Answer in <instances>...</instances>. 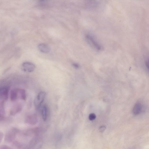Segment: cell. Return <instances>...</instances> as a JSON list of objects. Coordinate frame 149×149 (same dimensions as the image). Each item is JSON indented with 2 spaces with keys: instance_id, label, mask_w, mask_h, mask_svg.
Here are the masks:
<instances>
[{
  "instance_id": "2",
  "label": "cell",
  "mask_w": 149,
  "mask_h": 149,
  "mask_svg": "<svg viewBox=\"0 0 149 149\" xmlns=\"http://www.w3.org/2000/svg\"><path fill=\"white\" fill-rule=\"evenodd\" d=\"M46 93L43 91L39 93L35 97L34 104L35 107L37 108H39L44 102L45 97Z\"/></svg>"
},
{
  "instance_id": "5",
  "label": "cell",
  "mask_w": 149,
  "mask_h": 149,
  "mask_svg": "<svg viewBox=\"0 0 149 149\" xmlns=\"http://www.w3.org/2000/svg\"><path fill=\"white\" fill-rule=\"evenodd\" d=\"M38 118L37 116L35 114H31L27 116L25 121L26 124L30 125H34L38 122Z\"/></svg>"
},
{
  "instance_id": "7",
  "label": "cell",
  "mask_w": 149,
  "mask_h": 149,
  "mask_svg": "<svg viewBox=\"0 0 149 149\" xmlns=\"http://www.w3.org/2000/svg\"><path fill=\"white\" fill-rule=\"evenodd\" d=\"M41 113L43 120L46 121L48 117L49 114V109L47 104H45L42 106Z\"/></svg>"
},
{
  "instance_id": "12",
  "label": "cell",
  "mask_w": 149,
  "mask_h": 149,
  "mask_svg": "<svg viewBox=\"0 0 149 149\" xmlns=\"http://www.w3.org/2000/svg\"><path fill=\"white\" fill-rule=\"evenodd\" d=\"M10 99L12 101L16 100L18 97L17 89L12 90L10 93Z\"/></svg>"
},
{
  "instance_id": "8",
  "label": "cell",
  "mask_w": 149,
  "mask_h": 149,
  "mask_svg": "<svg viewBox=\"0 0 149 149\" xmlns=\"http://www.w3.org/2000/svg\"><path fill=\"white\" fill-rule=\"evenodd\" d=\"M142 109V105L140 102L135 104L133 108V113L135 115H138L140 113Z\"/></svg>"
},
{
  "instance_id": "15",
  "label": "cell",
  "mask_w": 149,
  "mask_h": 149,
  "mask_svg": "<svg viewBox=\"0 0 149 149\" xmlns=\"http://www.w3.org/2000/svg\"><path fill=\"white\" fill-rule=\"evenodd\" d=\"M106 128V127L104 126H102L100 127L99 130L100 132H102L105 130Z\"/></svg>"
},
{
  "instance_id": "9",
  "label": "cell",
  "mask_w": 149,
  "mask_h": 149,
  "mask_svg": "<svg viewBox=\"0 0 149 149\" xmlns=\"http://www.w3.org/2000/svg\"><path fill=\"white\" fill-rule=\"evenodd\" d=\"M39 50L41 52L45 53H49L50 51V48L47 44L44 43L40 44L38 46Z\"/></svg>"
},
{
  "instance_id": "14",
  "label": "cell",
  "mask_w": 149,
  "mask_h": 149,
  "mask_svg": "<svg viewBox=\"0 0 149 149\" xmlns=\"http://www.w3.org/2000/svg\"><path fill=\"white\" fill-rule=\"evenodd\" d=\"M96 116L94 113L90 114L89 116V119L91 120H93L95 119Z\"/></svg>"
},
{
  "instance_id": "6",
  "label": "cell",
  "mask_w": 149,
  "mask_h": 149,
  "mask_svg": "<svg viewBox=\"0 0 149 149\" xmlns=\"http://www.w3.org/2000/svg\"><path fill=\"white\" fill-rule=\"evenodd\" d=\"M22 108V105L19 103H17L11 107L10 111V114L11 115L14 116L20 112Z\"/></svg>"
},
{
  "instance_id": "17",
  "label": "cell",
  "mask_w": 149,
  "mask_h": 149,
  "mask_svg": "<svg viewBox=\"0 0 149 149\" xmlns=\"http://www.w3.org/2000/svg\"><path fill=\"white\" fill-rule=\"evenodd\" d=\"M3 132H0V142H1L3 138Z\"/></svg>"
},
{
  "instance_id": "13",
  "label": "cell",
  "mask_w": 149,
  "mask_h": 149,
  "mask_svg": "<svg viewBox=\"0 0 149 149\" xmlns=\"http://www.w3.org/2000/svg\"><path fill=\"white\" fill-rule=\"evenodd\" d=\"M145 65L147 71L149 73V57L145 61Z\"/></svg>"
},
{
  "instance_id": "16",
  "label": "cell",
  "mask_w": 149,
  "mask_h": 149,
  "mask_svg": "<svg viewBox=\"0 0 149 149\" xmlns=\"http://www.w3.org/2000/svg\"><path fill=\"white\" fill-rule=\"evenodd\" d=\"M1 149H10L11 148L9 147V146H7L6 145H3L1 146Z\"/></svg>"
},
{
  "instance_id": "4",
  "label": "cell",
  "mask_w": 149,
  "mask_h": 149,
  "mask_svg": "<svg viewBox=\"0 0 149 149\" xmlns=\"http://www.w3.org/2000/svg\"><path fill=\"white\" fill-rule=\"evenodd\" d=\"M9 87L8 86H3L0 89V100L4 101L7 100L8 97Z\"/></svg>"
},
{
  "instance_id": "11",
  "label": "cell",
  "mask_w": 149,
  "mask_h": 149,
  "mask_svg": "<svg viewBox=\"0 0 149 149\" xmlns=\"http://www.w3.org/2000/svg\"><path fill=\"white\" fill-rule=\"evenodd\" d=\"M4 101L1 100L0 101V120H3L4 119L5 114Z\"/></svg>"
},
{
  "instance_id": "10",
  "label": "cell",
  "mask_w": 149,
  "mask_h": 149,
  "mask_svg": "<svg viewBox=\"0 0 149 149\" xmlns=\"http://www.w3.org/2000/svg\"><path fill=\"white\" fill-rule=\"evenodd\" d=\"M18 97L21 100H25L26 98V93L25 90L23 89H17Z\"/></svg>"
},
{
  "instance_id": "1",
  "label": "cell",
  "mask_w": 149,
  "mask_h": 149,
  "mask_svg": "<svg viewBox=\"0 0 149 149\" xmlns=\"http://www.w3.org/2000/svg\"><path fill=\"white\" fill-rule=\"evenodd\" d=\"M18 132V129L15 128H12L9 130L5 134L4 138L5 142L9 143L13 141Z\"/></svg>"
},
{
  "instance_id": "3",
  "label": "cell",
  "mask_w": 149,
  "mask_h": 149,
  "mask_svg": "<svg viewBox=\"0 0 149 149\" xmlns=\"http://www.w3.org/2000/svg\"><path fill=\"white\" fill-rule=\"evenodd\" d=\"M35 68V65L29 62L23 63L21 65V69L24 71L31 72L33 71Z\"/></svg>"
}]
</instances>
